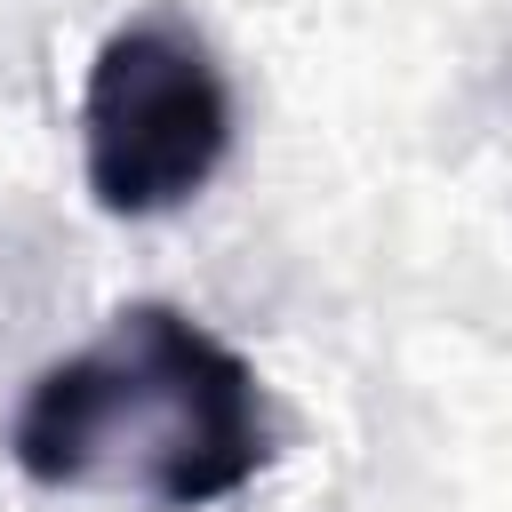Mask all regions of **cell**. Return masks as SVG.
Returning a JSON list of instances; mask_svg holds the SVG:
<instances>
[{
    "label": "cell",
    "instance_id": "cell-2",
    "mask_svg": "<svg viewBox=\"0 0 512 512\" xmlns=\"http://www.w3.org/2000/svg\"><path fill=\"white\" fill-rule=\"evenodd\" d=\"M232 152V88L208 40L152 8L96 40L80 80V168L104 216H168L208 192Z\"/></svg>",
    "mask_w": 512,
    "mask_h": 512
},
{
    "label": "cell",
    "instance_id": "cell-1",
    "mask_svg": "<svg viewBox=\"0 0 512 512\" xmlns=\"http://www.w3.org/2000/svg\"><path fill=\"white\" fill-rule=\"evenodd\" d=\"M8 456L32 488L208 512L272 464V400L208 320L120 304L88 344L24 384Z\"/></svg>",
    "mask_w": 512,
    "mask_h": 512
}]
</instances>
